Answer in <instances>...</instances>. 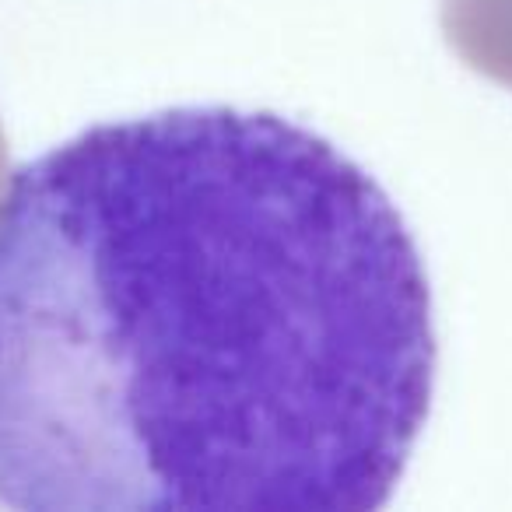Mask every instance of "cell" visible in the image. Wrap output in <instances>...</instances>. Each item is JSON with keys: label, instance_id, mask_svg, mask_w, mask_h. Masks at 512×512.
Returning a JSON list of instances; mask_svg holds the SVG:
<instances>
[{"label": "cell", "instance_id": "obj_2", "mask_svg": "<svg viewBox=\"0 0 512 512\" xmlns=\"http://www.w3.org/2000/svg\"><path fill=\"white\" fill-rule=\"evenodd\" d=\"M8 141H4V130H0V193L8 186Z\"/></svg>", "mask_w": 512, "mask_h": 512}, {"label": "cell", "instance_id": "obj_1", "mask_svg": "<svg viewBox=\"0 0 512 512\" xmlns=\"http://www.w3.org/2000/svg\"><path fill=\"white\" fill-rule=\"evenodd\" d=\"M432 390L411 228L302 123H99L0 193V505L369 512Z\"/></svg>", "mask_w": 512, "mask_h": 512}]
</instances>
